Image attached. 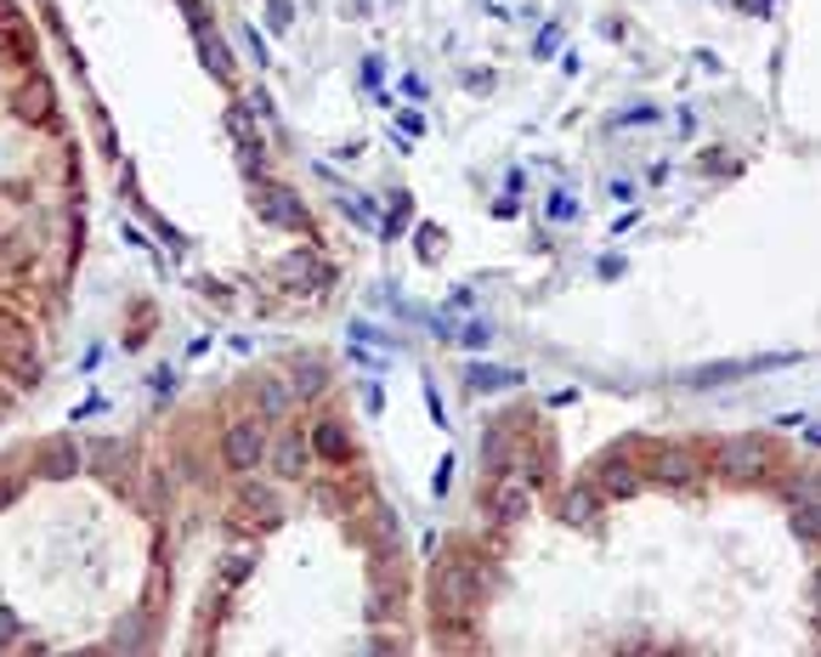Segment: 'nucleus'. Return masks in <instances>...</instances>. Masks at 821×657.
Masks as SVG:
<instances>
[{"label": "nucleus", "mask_w": 821, "mask_h": 657, "mask_svg": "<svg viewBox=\"0 0 821 657\" xmlns=\"http://www.w3.org/2000/svg\"><path fill=\"white\" fill-rule=\"evenodd\" d=\"M481 601H488V573H481L465 550L459 555H443L437 573H430V613H437V629L465 635Z\"/></svg>", "instance_id": "obj_1"}, {"label": "nucleus", "mask_w": 821, "mask_h": 657, "mask_svg": "<svg viewBox=\"0 0 821 657\" xmlns=\"http://www.w3.org/2000/svg\"><path fill=\"white\" fill-rule=\"evenodd\" d=\"M714 465L726 482H765V477H777V448L765 437H731V442H719Z\"/></svg>", "instance_id": "obj_2"}, {"label": "nucleus", "mask_w": 821, "mask_h": 657, "mask_svg": "<svg viewBox=\"0 0 821 657\" xmlns=\"http://www.w3.org/2000/svg\"><path fill=\"white\" fill-rule=\"evenodd\" d=\"M221 459L232 465V471H256V465L267 459V426L261 419H238V426H227Z\"/></svg>", "instance_id": "obj_3"}, {"label": "nucleus", "mask_w": 821, "mask_h": 657, "mask_svg": "<svg viewBox=\"0 0 821 657\" xmlns=\"http://www.w3.org/2000/svg\"><path fill=\"white\" fill-rule=\"evenodd\" d=\"M590 482L601 488V499H635L641 482H646V471L630 459V448H617V453H606V459L595 465V477H590Z\"/></svg>", "instance_id": "obj_4"}, {"label": "nucleus", "mask_w": 821, "mask_h": 657, "mask_svg": "<svg viewBox=\"0 0 821 657\" xmlns=\"http://www.w3.org/2000/svg\"><path fill=\"white\" fill-rule=\"evenodd\" d=\"M646 471L668 488H692L697 482V459L686 448H646Z\"/></svg>", "instance_id": "obj_5"}, {"label": "nucleus", "mask_w": 821, "mask_h": 657, "mask_svg": "<svg viewBox=\"0 0 821 657\" xmlns=\"http://www.w3.org/2000/svg\"><path fill=\"white\" fill-rule=\"evenodd\" d=\"M52 108H58V97H52V80H23V85L12 91V114H18V119H29V125L52 119Z\"/></svg>", "instance_id": "obj_6"}, {"label": "nucleus", "mask_w": 821, "mask_h": 657, "mask_svg": "<svg viewBox=\"0 0 821 657\" xmlns=\"http://www.w3.org/2000/svg\"><path fill=\"white\" fill-rule=\"evenodd\" d=\"M261 216L272 221V227H295V232H312V216H306V205L289 194V187H272V194H261Z\"/></svg>", "instance_id": "obj_7"}, {"label": "nucleus", "mask_w": 821, "mask_h": 657, "mask_svg": "<svg viewBox=\"0 0 821 657\" xmlns=\"http://www.w3.org/2000/svg\"><path fill=\"white\" fill-rule=\"evenodd\" d=\"M278 278H283V284H295V290H323L329 284V261L323 255H312V250H301V255H283L278 261Z\"/></svg>", "instance_id": "obj_8"}, {"label": "nucleus", "mask_w": 821, "mask_h": 657, "mask_svg": "<svg viewBox=\"0 0 821 657\" xmlns=\"http://www.w3.org/2000/svg\"><path fill=\"white\" fill-rule=\"evenodd\" d=\"M306 448H318V459H329V465H346L352 459V431L341 426V419H318Z\"/></svg>", "instance_id": "obj_9"}, {"label": "nucleus", "mask_w": 821, "mask_h": 657, "mask_svg": "<svg viewBox=\"0 0 821 657\" xmlns=\"http://www.w3.org/2000/svg\"><path fill=\"white\" fill-rule=\"evenodd\" d=\"M272 465H278V477H306V437L301 431H283L278 442H267Z\"/></svg>", "instance_id": "obj_10"}, {"label": "nucleus", "mask_w": 821, "mask_h": 657, "mask_svg": "<svg viewBox=\"0 0 821 657\" xmlns=\"http://www.w3.org/2000/svg\"><path fill=\"white\" fill-rule=\"evenodd\" d=\"M601 504H606V499H601V488H595V482L584 477V482H578V488L567 493V504H561V515H567V522H572V528H590V522H595V510H601Z\"/></svg>", "instance_id": "obj_11"}, {"label": "nucleus", "mask_w": 821, "mask_h": 657, "mask_svg": "<svg viewBox=\"0 0 821 657\" xmlns=\"http://www.w3.org/2000/svg\"><path fill=\"white\" fill-rule=\"evenodd\" d=\"M488 515H493V522L499 528H510V522H521V515H527V488H493L488 493Z\"/></svg>", "instance_id": "obj_12"}, {"label": "nucleus", "mask_w": 821, "mask_h": 657, "mask_svg": "<svg viewBox=\"0 0 821 657\" xmlns=\"http://www.w3.org/2000/svg\"><path fill=\"white\" fill-rule=\"evenodd\" d=\"M91 465H96L108 482L125 488V448H119V442H96V448H91Z\"/></svg>", "instance_id": "obj_13"}, {"label": "nucleus", "mask_w": 821, "mask_h": 657, "mask_svg": "<svg viewBox=\"0 0 821 657\" xmlns=\"http://www.w3.org/2000/svg\"><path fill=\"white\" fill-rule=\"evenodd\" d=\"M40 471L63 482V477H74V471H80V459H74V448H69V442H52V459H40Z\"/></svg>", "instance_id": "obj_14"}, {"label": "nucleus", "mask_w": 821, "mask_h": 657, "mask_svg": "<svg viewBox=\"0 0 821 657\" xmlns=\"http://www.w3.org/2000/svg\"><path fill=\"white\" fill-rule=\"evenodd\" d=\"M165 595H170V573H165V561L154 567V578H148V613H159L165 606Z\"/></svg>", "instance_id": "obj_15"}, {"label": "nucleus", "mask_w": 821, "mask_h": 657, "mask_svg": "<svg viewBox=\"0 0 821 657\" xmlns=\"http://www.w3.org/2000/svg\"><path fill=\"white\" fill-rule=\"evenodd\" d=\"M295 392H301V397L323 392V363H301V374H295Z\"/></svg>", "instance_id": "obj_16"}, {"label": "nucleus", "mask_w": 821, "mask_h": 657, "mask_svg": "<svg viewBox=\"0 0 821 657\" xmlns=\"http://www.w3.org/2000/svg\"><path fill=\"white\" fill-rule=\"evenodd\" d=\"M793 533H799V539L815 533V510H810V499H799V510H793Z\"/></svg>", "instance_id": "obj_17"}, {"label": "nucleus", "mask_w": 821, "mask_h": 657, "mask_svg": "<svg viewBox=\"0 0 821 657\" xmlns=\"http://www.w3.org/2000/svg\"><path fill=\"white\" fill-rule=\"evenodd\" d=\"M470 386H516V374H493V368H470Z\"/></svg>", "instance_id": "obj_18"}, {"label": "nucleus", "mask_w": 821, "mask_h": 657, "mask_svg": "<svg viewBox=\"0 0 821 657\" xmlns=\"http://www.w3.org/2000/svg\"><path fill=\"white\" fill-rule=\"evenodd\" d=\"M12 403H18V380L7 374V363H0V414H7Z\"/></svg>", "instance_id": "obj_19"}, {"label": "nucleus", "mask_w": 821, "mask_h": 657, "mask_svg": "<svg viewBox=\"0 0 821 657\" xmlns=\"http://www.w3.org/2000/svg\"><path fill=\"white\" fill-rule=\"evenodd\" d=\"M18 640V618L7 613V606H0V646H12Z\"/></svg>", "instance_id": "obj_20"}]
</instances>
